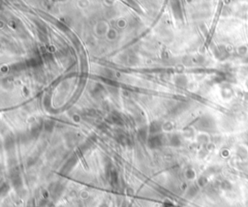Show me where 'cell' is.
I'll use <instances>...</instances> for the list:
<instances>
[{
    "mask_svg": "<svg viewBox=\"0 0 248 207\" xmlns=\"http://www.w3.org/2000/svg\"><path fill=\"white\" fill-rule=\"evenodd\" d=\"M239 52L240 53V55H244L247 52V48L246 47H240L239 50Z\"/></svg>",
    "mask_w": 248,
    "mask_h": 207,
    "instance_id": "obj_1",
    "label": "cell"
},
{
    "mask_svg": "<svg viewBox=\"0 0 248 207\" xmlns=\"http://www.w3.org/2000/svg\"><path fill=\"white\" fill-rule=\"evenodd\" d=\"M247 87H248V82H247Z\"/></svg>",
    "mask_w": 248,
    "mask_h": 207,
    "instance_id": "obj_2",
    "label": "cell"
}]
</instances>
